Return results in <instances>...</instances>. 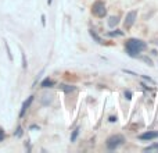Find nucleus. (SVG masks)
Here are the masks:
<instances>
[{"label": "nucleus", "instance_id": "obj_1", "mask_svg": "<svg viewBox=\"0 0 158 153\" xmlns=\"http://www.w3.org/2000/svg\"><path fill=\"white\" fill-rule=\"evenodd\" d=\"M147 49V43L143 42L142 39H136V38H131L126 41L125 43V50L128 53V56L131 57H137L142 52Z\"/></svg>", "mask_w": 158, "mask_h": 153}, {"label": "nucleus", "instance_id": "obj_2", "mask_svg": "<svg viewBox=\"0 0 158 153\" xmlns=\"http://www.w3.org/2000/svg\"><path fill=\"white\" fill-rule=\"evenodd\" d=\"M123 143H125V137L121 134H115V135H111V137L107 139L106 146L108 151H115V149H118L119 146H122Z\"/></svg>", "mask_w": 158, "mask_h": 153}, {"label": "nucleus", "instance_id": "obj_3", "mask_svg": "<svg viewBox=\"0 0 158 153\" xmlns=\"http://www.w3.org/2000/svg\"><path fill=\"white\" fill-rule=\"evenodd\" d=\"M92 14L96 17H98V18H104V17L107 15V8H106V4H104V2H101V0H97V2L93 3L92 6Z\"/></svg>", "mask_w": 158, "mask_h": 153}, {"label": "nucleus", "instance_id": "obj_4", "mask_svg": "<svg viewBox=\"0 0 158 153\" xmlns=\"http://www.w3.org/2000/svg\"><path fill=\"white\" fill-rule=\"evenodd\" d=\"M136 18H137V11L136 10L129 11L125 17V21H123V27H125V29H131L132 25H133L135 21H136Z\"/></svg>", "mask_w": 158, "mask_h": 153}, {"label": "nucleus", "instance_id": "obj_5", "mask_svg": "<svg viewBox=\"0 0 158 153\" xmlns=\"http://www.w3.org/2000/svg\"><path fill=\"white\" fill-rule=\"evenodd\" d=\"M157 138H158V131H148L139 135V139L142 141H151V139H157Z\"/></svg>", "mask_w": 158, "mask_h": 153}, {"label": "nucleus", "instance_id": "obj_6", "mask_svg": "<svg viewBox=\"0 0 158 153\" xmlns=\"http://www.w3.org/2000/svg\"><path fill=\"white\" fill-rule=\"evenodd\" d=\"M32 102H33V96H29V98L27 99V100L22 103V106H21V111H19V117H24L25 116V113H27V110L29 109V106L32 104Z\"/></svg>", "mask_w": 158, "mask_h": 153}, {"label": "nucleus", "instance_id": "obj_7", "mask_svg": "<svg viewBox=\"0 0 158 153\" xmlns=\"http://www.w3.org/2000/svg\"><path fill=\"white\" fill-rule=\"evenodd\" d=\"M40 102H42V104H43V106H49V104H52V102H53V93L44 92L43 95H42Z\"/></svg>", "mask_w": 158, "mask_h": 153}, {"label": "nucleus", "instance_id": "obj_8", "mask_svg": "<svg viewBox=\"0 0 158 153\" xmlns=\"http://www.w3.org/2000/svg\"><path fill=\"white\" fill-rule=\"evenodd\" d=\"M118 22H119V17L118 15H112L108 18V21H107V24H108L110 28H115L118 25Z\"/></svg>", "mask_w": 158, "mask_h": 153}, {"label": "nucleus", "instance_id": "obj_9", "mask_svg": "<svg viewBox=\"0 0 158 153\" xmlns=\"http://www.w3.org/2000/svg\"><path fill=\"white\" fill-rule=\"evenodd\" d=\"M54 85H56V82L53 81V79H50V78H44L43 81L40 82L42 88H52V86H54Z\"/></svg>", "mask_w": 158, "mask_h": 153}, {"label": "nucleus", "instance_id": "obj_10", "mask_svg": "<svg viewBox=\"0 0 158 153\" xmlns=\"http://www.w3.org/2000/svg\"><path fill=\"white\" fill-rule=\"evenodd\" d=\"M60 89L63 90V92H65V93H71V92H74L77 88L72 86V85H65V84H63V85H60Z\"/></svg>", "mask_w": 158, "mask_h": 153}, {"label": "nucleus", "instance_id": "obj_11", "mask_svg": "<svg viewBox=\"0 0 158 153\" xmlns=\"http://www.w3.org/2000/svg\"><path fill=\"white\" fill-rule=\"evenodd\" d=\"M89 33H90V36H92V38L94 39L96 42H97V43H100V45H103V43H104L103 39H101L100 36H98L97 33H96V31H94V29H89Z\"/></svg>", "mask_w": 158, "mask_h": 153}, {"label": "nucleus", "instance_id": "obj_12", "mask_svg": "<svg viewBox=\"0 0 158 153\" xmlns=\"http://www.w3.org/2000/svg\"><path fill=\"white\" fill-rule=\"evenodd\" d=\"M137 59H139V60H142V61H144V63L147 64V66H150V67H153V66H154L153 60H151V59L148 57V56H137Z\"/></svg>", "mask_w": 158, "mask_h": 153}, {"label": "nucleus", "instance_id": "obj_13", "mask_svg": "<svg viewBox=\"0 0 158 153\" xmlns=\"http://www.w3.org/2000/svg\"><path fill=\"white\" fill-rule=\"evenodd\" d=\"M107 35H108V36H123V35H125V32H123V31H119V29H115V31L108 32Z\"/></svg>", "mask_w": 158, "mask_h": 153}, {"label": "nucleus", "instance_id": "obj_14", "mask_svg": "<svg viewBox=\"0 0 158 153\" xmlns=\"http://www.w3.org/2000/svg\"><path fill=\"white\" fill-rule=\"evenodd\" d=\"M153 151H158V143H154V145L147 146V148L144 149V152H153Z\"/></svg>", "mask_w": 158, "mask_h": 153}, {"label": "nucleus", "instance_id": "obj_15", "mask_svg": "<svg viewBox=\"0 0 158 153\" xmlns=\"http://www.w3.org/2000/svg\"><path fill=\"white\" fill-rule=\"evenodd\" d=\"M22 134H24V129H22V127H18V128L15 129V132H14V135H15L17 138L22 137Z\"/></svg>", "mask_w": 158, "mask_h": 153}, {"label": "nucleus", "instance_id": "obj_16", "mask_svg": "<svg viewBox=\"0 0 158 153\" xmlns=\"http://www.w3.org/2000/svg\"><path fill=\"white\" fill-rule=\"evenodd\" d=\"M78 135H79V128H77L74 132H72V135H71V142H75V141H77Z\"/></svg>", "mask_w": 158, "mask_h": 153}, {"label": "nucleus", "instance_id": "obj_17", "mask_svg": "<svg viewBox=\"0 0 158 153\" xmlns=\"http://www.w3.org/2000/svg\"><path fill=\"white\" fill-rule=\"evenodd\" d=\"M21 55H22V67H24V68H27V57H25V53L24 52H21Z\"/></svg>", "mask_w": 158, "mask_h": 153}, {"label": "nucleus", "instance_id": "obj_18", "mask_svg": "<svg viewBox=\"0 0 158 153\" xmlns=\"http://www.w3.org/2000/svg\"><path fill=\"white\" fill-rule=\"evenodd\" d=\"M4 138H6L4 129H3V128H0V142H2V141H4Z\"/></svg>", "mask_w": 158, "mask_h": 153}, {"label": "nucleus", "instance_id": "obj_19", "mask_svg": "<svg viewBox=\"0 0 158 153\" xmlns=\"http://www.w3.org/2000/svg\"><path fill=\"white\" fill-rule=\"evenodd\" d=\"M6 49H7L8 59H10V60H13V55H11V52H10V47H8V45H7V43H6Z\"/></svg>", "mask_w": 158, "mask_h": 153}, {"label": "nucleus", "instance_id": "obj_20", "mask_svg": "<svg viewBox=\"0 0 158 153\" xmlns=\"http://www.w3.org/2000/svg\"><path fill=\"white\" fill-rule=\"evenodd\" d=\"M125 96H126V99H132V93L129 92V90L128 92H125Z\"/></svg>", "mask_w": 158, "mask_h": 153}, {"label": "nucleus", "instance_id": "obj_21", "mask_svg": "<svg viewBox=\"0 0 158 153\" xmlns=\"http://www.w3.org/2000/svg\"><path fill=\"white\" fill-rule=\"evenodd\" d=\"M110 123H117V117H110Z\"/></svg>", "mask_w": 158, "mask_h": 153}, {"label": "nucleus", "instance_id": "obj_22", "mask_svg": "<svg viewBox=\"0 0 158 153\" xmlns=\"http://www.w3.org/2000/svg\"><path fill=\"white\" fill-rule=\"evenodd\" d=\"M151 43H154V45H157V46H158V38L153 39V41H151Z\"/></svg>", "mask_w": 158, "mask_h": 153}, {"label": "nucleus", "instance_id": "obj_23", "mask_svg": "<svg viewBox=\"0 0 158 153\" xmlns=\"http://www.w3.org/2000/svg\"><path fill=\"white\" fill-rule=\"evenodd\" d=\"M151 55H153V56H157V55H158V52H157L156 49H154V50H151Z\"/></svg>", "mask_w": 158, "mask_h": 153}]
</instances>
